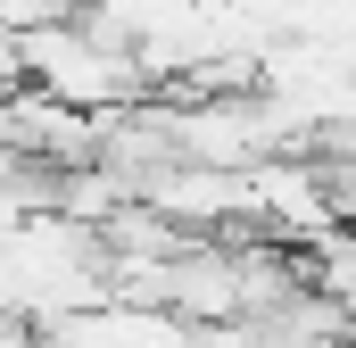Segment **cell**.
<instances>
[{"instance_id": "cell-1", "label": "cell", "mask_w": 356, "mask_h": 348, "mask_svg": "<svg viewBox=\"0 0 356 348\" xmlns=\"http://www.w3.org/2000/svg\"><path fill=\"white\" fill-rule=\"evenodd\" d=\"M25 91H42L58 108H83V116H116V108L149 100V75L133 67L124 42L91 33L83 17L67 8V17L25 25Z\"/></svg>"}, {"instance_id": "cell-2", "label": "cell", "mask_w": 356, "mask_h": 348, "mask_svg": "<svg viewBox=\"0 0 356 348\" xmlns=\"http://www.w3.org/2000/svg\"><path fill=\"white\" fill-rule=\"evenodd\" d=\"M323 166V207H332V224H356V150H332V158H315Z\"/></svg>"}, {"instance_id": "cell-3", "label": "cell", "mask_w": 356, "mask_h": 348, "mask_svg": "<svg viewBox=\"0 0 356 348\" xmlns=\"http://www.w3.org/2000/svg\"><path fill=\"white\" fill-rule=\"evenodd\" d=\"M8 91H25V33L17 25H0V100Z\"/></svg>"}]
</instances>
